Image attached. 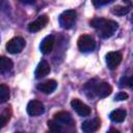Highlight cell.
I'll use <instances>...</instances> for the list:
<instances>
[{
    "instance_id": "cell-1",
    "label": "cell",
    "mask_w": 133,
    "mask_h": 133,
    "mask_svg": "<svg viewBox=\"0 0 133 133\" xmlns=\"http://www.w3.org/2000/svg\"><path fill=\"white\" fill-rule=\"evenodd\" d=\"M89 24L97 30L99 36L102 38H108L112 36L118 27V24L115 21L104 18H94L90 20Z\"/></svg>"
},
{
    "instance_id": "cell-2",
    "label": "cell",
    "mask_w": 133,
    "mask_h": 133,
    "mask_svg": "<svg viewBox=\"0 0 133 133\" xmlns=\"http://www.w3.org/2000/svg\"><path fill=\"white\" fill-rule=\"evenodd\" d=\"M76 18H77V12L74 9H68L64 10L60 16H59V24L62 28L64 29H71L76 22Z\"/></svg>"
},
{
    "instance_id": "cell-3",
    "label": "cell",
    "mask_w": 133,
    "mask_h": 133,
    "mask_svg": "<svg viewBox=\"0 0 133 133\" xmlns=\"http://www.w3.org/2000/svg\"><path fill=\"white\" fill-rule=\"evenodd\" d=\"M77 45H78V48L81 52H91L95 47H96V42L95 39L90 36V35H87V34H83V35H80L79 38H78V42H77Z\"/></svg>"
},
{
    "instance_id": "cell-4",
    "label": "cell",
    "mask_w": 133,
    "mask_h": 133,
    "mask_svg": "<svg viewBox=\"0 0 133 133\" xmlns=\"http://www.w3.org/2000/svg\"><path fill=\"white\" fill-rule=\"evenodd\" d=\"M25 39L21 36H16L12 37L11 39H9L6 43V50L7 52L11 53V54H17L22 52V50L25 47Z\"/></svg>"
},
{
    "instance_id": "cell-5",
    "label": "cell",
    "mask_w": 133,
    "mask_h": 133,
    "mask_svg": "<svg viewBox=\"0 0 133 133\" xmlns=\"http://www.w3.org/2000/svg\"><path fill=\"white\" fill-rule=\"evenodd\" d=\"M45 112L44 104L38 100H31L27 104V113L31 116H37Z\"/></svg>"
},
{
    "instance_id": "cell-6",
    "label": "cell",
    "mask_w": 133,
    "mask_h": 133,
    "mask_svg": "<svg viewBox=\"0 0 133 133\" xmlns=\"http://www.w3.org/2000/svg\"><path fill=\"white\" fill-rule=\"evenodd\" d=\"M101 127V119L99 117H94L91 119H87L82 123L81 129L85 133H94L98 131Z\"/></svg>"
},
{
    "instance_id": "cell-7",
    "label": "cell",
    "mask_w": 133,
    "mask_h": 133,
    "mask_svg": "<svg viewBox=\"0 0 133 133\" xmlns=\"http://www.w3.org/2000/svg\"><path fill=\"white\" fill-rule=\"evenodd\" d=\"M123 59V55L119 52H108L106 54V64L108 69L114 70L121 63Z\"/></svg>"
},
{
    "instance_id": "cell-8",
    "label": "cell",
    "mask_w": 133,
    "mask_h": 133,
    "mask_svg": "<svg viewBox=\"0 0 133 133\" xmlns=\"http://www.w3.org/2000/svg\"><path fill=\"white\" fill-rule=\"evenodd\" d=\"M71 106L81 116H88L90 114V108L79 99H73L71 102Z\"/></svg>"
},
{
    "instance_id": "cell-9",
    "label": "cell",
    "mask_w": 133,
    "mask_h": 133,
    "mask_svg": "<svg viewBox=\"0 0 133 133\" xmlns=\"http://www.w3.org/2000/svg\"><path fill=\"white\" fill-rule=\"evenodd\" d=\"M112 92V87L109 83L102 81L98 82L96 87H95V95H97L100 98H106Z\"/></svg>"
},
{
    "instance_id": "cell-10",
    "label": "cell",
    "mask_w": 133,
    "mask_h": 133,
    "mask_svg": "<svg viewBox=\"0 0 133 133\" xmlns=\"http://www.w3.org/2000/svg\"><path fill=\"white\" fill-rule=\"evenodd\" d=\"M54 119L59 123L62 127L63 126H74V121L71 114L66 111H59L54 114Z\"/></svg>"
},
{
    "instance_id": "cell-11",
    "label": "cell",
    "mask_w": 133,
    "mask_h": 133,
    "mask_svg": "<svg viewBox=\"0 0 133 133\" xmlns=\"http://www.w3.org/2000/svg\"><path fill=\"white\" fill-rule=\"evenodd\" d=\"M54 43H55V38L53 35H47L42 42H41V45H39V49H41V52L43 54H50L53 50V47H54Z\"/></svg>"
},
{
    "instance_id": "cell-12",
    "label": "cell",
    "mask_w": 133,
    "mask_h": 133,
    "mask_svg": "<svg viewBox=\"0 0 133 133\" xmlns=\"http://www.w3.org/2000/svg\"><path fill=\"white\" fill-rule=\"evenodd\" d=\"M48 23V17L47 16H39L36 20H34L33 22H31L28 25V30L30 32H36L39 31L41 29H43Z\"/></svg>"
},
{
    "instance_id": "cell-13",
    "label": "cell",
    "mask_w": 133,
    "mask_h": 133,
    "mask_svg": "<svg viewBox=\"0 0 133 133\" xmlns=\"http://www.w3.org/2000/svg\"><path fill=\"white\" fill-rule=\"evenodd\" d=\"M56 87H57V82L53 79H49L47 81L37 84V89L44 94H51L56 89Z\"/></svg>"
},
{
    "instance_id": "cell-14",
    "label": "cell",
    "mask_w": 133,
    "mask_h": 133,
    "mask_svg": "<svg viewBox=\"0 0 133 133\" xmlns=\"http://www.w3.org/2000/svg\"><path fill=\"white\" fill-rule=\"evenodd\" d=\"M50 71H51V69H50L49 63H48L46 60H42V61L37 64L36 69H35V72H34L35 78H36V79H41V78H43V77H46V76L50 73Z\"/></svg>"
},
{
    "instance_id": "cell-15",
    "label": "cell",
    "mask_w": 133,
    "mask_h": 133,
    "mask_svg": "<svg viewBox=\"0 0 133 133\" xmlns=\"http://www.w3.org/2000/svg\"><path fill=\"white\" fill-rule=\"evenodd\" d=\"M126 115H127L126 110H124V109H115V110L110 112L109 117H110L111 121H113L115 123H122V122L125 121Z\"/></svg>"
},
{
    "instance_id": "cell-16",
    "label": "cell",
    "mask_w": 133,
    "mask_h": 133,
    "mask_svg": "<svg viewBox=\"0 0 133 133\" xmlns=\"http://www.w3.org/2000/svg\"><path fill=\"white\" fill-rule=\"evenodd\" d=\"M12 66H14V63L9 58H7L5 56L1 57V59H0V72H1V74L8 73L9 71H11Z\"/></svg>"
},
{
    "instance_id": "cell-17",
    "label": "cell",
    "mask_w": 133,
    "mask_h": 133,
    "mask_svg": "<svg viewBox=\"0 0 133 133\" xmlns=\"http://www.w3.org/2000/svg\"><path fill=\"white\" fill-rule=\"evenodd\" d=\"M48 128H49V131L47 133H61L63 129V127L59 123H57L55 119L48 122Z\"/></svg>"
},
{
    "instance_id": "cell-18",
    "label": "cell",
    "mask_w": 133,
    "mask_h": 133,
    "mask_svg": "<svg viewBox=\"0 0 133 133\" xmlns=\"http://www.w3.org/2000/svg\"><path fill=\"white\" fill-rule=\"evenodd\" d=\"M130 10V6H124V5H115L111 8L112 14L116 15V16H125L129 12Z\"/></svg>"
},
{
    "instance_id": "cell-19",
    "label": "cell",
    "mask_w": 133,
    "mask_h": 133,
    "mask_svg": "<svg viewBox=\"0 0 133 133\" xmlns=\"http://www.w3.org/2000/svg\"><path fill=\"white\" fill-rule=\"evenodd\" d=\"M9 99V88L5 84L0 85V102L5 103Z\"/></svg>"
},
{
    "instance_id": "cell-20",
    "label": "cell",
    "mask_w": 133,
    "mask_h": 133,
    "mask_svg": "<svg viewBox=\"0 0 133 133\" xmlns=\"http://www.w3.org/2000/svg\"><path fill=\"white\" fill-rule=\"evenodd\" d=\"M10 115H11L10 107H6V108L2 111V113H1V115H0V119H1V127H2V128H3V127L6 125V123L9 121Z\"/></svg>"
},
{
    "instance_id": "cell-21",
    "label": "cell",
    "mask_w": 133,
    "mask_h": 133,
    "mask_svg": "<svg viewBox=\"0 0 133 133\" xmlns=\"http://www.w3.org/2000/svg\"><path fill=\"white\" fill-rule=\"evenodd\" d=\"M121 87H133V76H126L119 80Z\"/></svg>"
},
{
    "instance_id": "cell-22",
    "label": "cell",
    "mask_w": 133,
    "mask_h": 133,
    "mask_svg": "<svg viewBox=\"0 0 133 133\" xmlns=\"http://www.w3.org/2000/svg\"><path fill=\"white\" fill-rule=\"evenodd\" d=\"M127 99H128V94L125 92V91H121V92L116 94V96L114 97L115 101H124V100H127Z\"/></svg>"
},
{
    "instance_id": "cell-23",
    "label": "cell",
    "mask_w": 133,
    "mask_h": 133,
    "mask_svg": "<svg viewBox=\"0 0 133 133\" xmlns=\"http://www.w3.org/2000/svg\"><path fill=\"white\" fill-rule=\"evenodd\" d=\"M109 2H111V1H99V2H97V1H94V4L95 5H104V4H108Z\"/></svg>"
},
{
    "instance_id": "cell-24",
    "label": "cell",
    "mask_w": 133,
    "mask_h": 133,
    "mask_svg": "<svg viewBox=\"0 0 133 133\" xmlns=\"http://www.w3.org/2000/svg\"><path fill=\"white\" fill-rule=\"evenodd\" d=\"M107 133H121V132H119V131H118L117 129H114V128H111V129H110V130H109V131H108Z\"/></svg>"
},
{
    "instance_id": "cell-25",
    "label": "cell",
    "mask_w": 133,
    "mask_h": 133,
    "mask_svg": "<svg viewBox=\"0 0 133 133\" xmlns=\"http://www.w3.org/2000/svg\"><path fill=\"white\" fill-rule=\"evenodd\" d=\"M15 133H22V132H15Z\"/></svg>"
},
{
    "instance_id": "cell-26",
    "label": "cell",
    "mask_w": 133,
    "mask_h": 133,
    "mask_svg": "<svg viewBox=\"0 0 133 133\" xmlns=\"http://www.w3.org/2000/svg\"><path fill=\"white\" fill-rule=\"evenodd\" d=\"M132 22H133V15H132Z\"/></svg>"
},
{
    "instance_id": "cell-27",
    "label": "cell",
    "mask_w": 133,
    "mask_h": 133,
    "mask_svg": "<svg viewBox=\"0 0 133 133\" xmlns=\"http://www.w3.org/2000/svg\"><path fill=\"white\" fill-rule=\"evenodd\" d=\"M132 133H133V130H132Z\"/></svg>"
}]
</instances>
